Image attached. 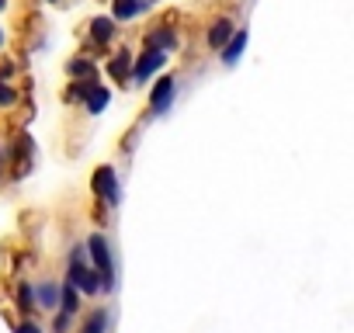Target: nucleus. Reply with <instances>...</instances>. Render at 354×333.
Masks as SVG:
<instances>
[{"mask_svg": "<svg viewBox=\"0 0 354 333\" xmlns=\"http://www.w3.org/2000/svg\"><path fill=\"white\" fill-rule=\"evenodd\" d=\"M87 257L101 274V295H115L118 288V264H115V247L108 240V233H91L87 236Z\"/></svg>", "mask_w": 354, "mask_h": 333, "instance_id": "obj_1", "label": "nucleus"}, {"mask_svg": "<svg viewBox=\"0 0 354 333\" xmlns=\"http://www.w3.org/2000/svg\"><path fill=\"white\" fill-rule=\"evenodd\" d=\"M118 35H122V25L111 15H94L87 21V46H84V53L94 56V59H101V56L111 53V46L118 42Z\"/></svg>", "mask_w": 354, "mask_h": 333, "instance_id": "obj_2", "label": "nucleus"}, {"mask_svg": "<svg viewBox=\"0 0 354 333\" xmlns=\"http://www.w3.org/2000/svg\"><path fill=\"white\" fill-rule=\"evenodd\" d=\"M91 195H94L104 209H118V205H122V181H118L115 163L94 166V174H91Z\"/></svg>", "mask_w": 354, "mask_h": 333, "instance_id": "obj_3", "label": "nucleus"}, {"mask_svg": "<svg viewBox=\"0 0 354 333\" xmlns=\"http://www.w3.org/2000/svg\"><path fill=\"white\" fill-rule=\"evenodd\" d=\"M170 63V53L163 49H139L132 63V87H149Z\"/></svg>", "mask_w": 354, "mask_h": 333, "instance_id": "obj_4", "label": "nucleus"}, {"mask_svg": "<svg viewBox=\"0 0 354 333\" xmlns=\"http://www.w3.org/2000/svg\"><path fill=\"white\" fill-rule=\"evenodd\" d=\"M174 97H177V77H174V73H160V77L149 84V97H146V111H149V118L167 115L170 104H174Z\"/></svg>", "mask_w": 354, "mask_h": 333, "instance_id": "obj_5", "label": "nucleus"}, {"mask_svg": "<svg viewBox=\"0 0 354 333\" xmlns=\"http://www.w3.org/2000/svg\"><path fill=\"white\" fill-rule=\"evenodd\" d=\"M63 281H70L73 288H80L84 298L101 295V274H97V267L91 260H66V278Z\"/></svg>", "mask_w": 354, "mask_h": 333, "instance_id": "obj_6", "label": "nucleus"}, {"mask_svg": "<svg viewBox=\"0 0 354 333\" xmlns=\"http://www.w3.org/2000/svg\"><path fill=\"white\" fill-rule=\"evenodd\" d=\"M236 32H240V25H236L233 15H216V18H209V25H205V49L219 56Z\"/></svg>", "mask_w": 354, "mask_h": 333, "instance_id": "obj_7", "label": "nucleus"}, {"mask_svg": "<svg viewBox=\"0 0 354 333\" xmlns=\"http://www.w3.org/2000/svg\"><path fill=\"white\" fill-rule=\"evenodd\" d=\"M132 63H136V53L132 49H115L104 56V73L111 84H122V87H132Z\"/></svg>", "mask_w": 354, "mask_h": 333, "instance_id": "obj_8", "label": "nucleus"}, {"mask_svg": "<svg viewBox=\"0 0 354 333\" xmlns=\"http://www.w3.org/2000/svg\"><path fill=\"white\" fill-rule=\"evenodd\" d=\"M8 156H11V166H15V174H28L32 171V163H35V139L28 132L15 135V142L8 146Z\"/></svg>", "mask_w": 354, "mask_h": 333, "instance_id": "obj_9", "label": "nucleus"}, {"mask_svg": "<svg viewBox=\"0 0 354 333\" xmlns=\"http://www.w3.org/2000/svg\"><path fill=\"white\" fill-rule=\"evenodd\" d=\"M108 4H111L108 15H111L118 25H132V21H139L146 11H153L160 0H108Z\"/></svg>", "mask_w": 354, "mask_h": 333, "instance_id": "obj_10", "label": "nucleus"}, {"mask_svg": "<svg viewBox=\"0 0 354 333\" xmlns=\"http://www.w3.org/2000/svg\"><path fill=\"white\" fill-rule=\"evenodd\" d=\"M142 49H163V53H177L181 49V35H177V28L170 25H149L146 35H142Z\"/></svg>", "mask_w": 354, "mask_h": 333, "instance_id": "obj_11", "label": "nucleus"}, {"mask_svg": "<svg viewBox=\"0 0 354 333\" xmlns=\"http://www.w3.org/2000/svg\"><path fill=\"white\" fill-rule=\"evenodd\" d=\"M63 70H66V77H70V80H101V66H97V59H94V56H87V53L70 56Z\"/></svg>", "mask_w": 354, "mask_h": 333, "instance_id": "obj_12", "label": "nucleus"}, {"mask_svg": "<svg viewBox=\"0 0 354 333\" xmlns=\"http://www.w3.org/2000/svg\"><path fill=\"white\" fill-rule=\"evenodd\" d=\"M247 46H250V28L243 25V28H240V32H236V35H233V39L226 42V49L219 53V63H223L226 70H233V66H236V63L243 59V53H247Z\"/></svg>", "mask_w": 354, "mask_h": 333, "instance_id": "obj_13", "label": "nucleus"}, {"mask_svg": "<svg viewBox=\"0 0 354 333\" xmlns=\"http://www.w3.org/2000/svg\"><path fill=\"white\" fill-rule=\"evenodd\" d=\"M59 292H63V281H56V278L35 281V302H39V309L42 312H56L59 309Z\"/></svg>", "mask_w": 354, "mask_h": 333, "instance_id": "obj_14", "label": "nucleus"}, {"mask_svg": "<svg viewBox=\"0 0 354 333\" xmlns=\"http://www.w3.org/2000/svg\"><path fill=\"white\" fill-rule=\"evenodd\" d=\"M108 326H111V312H108L104 305H94V309L80 319L77 333H108Z\"/></svg>", "mask_w": 354, "mask_h": 333, "instance_id": "obj_15", "label": "nucleus"}, {"mask_svg": "<svg viewBox=\"0 0 354 333\" xmlns=\"http://www.w3.org/2000/svg\"><path fill=\"white\" fill-rule=\"evenodd\" d=\"M108 104H111V87H108V84H94V91H91L87 101H84V111H87L91 118H97V115L108 111Z\"/></svg>", "mask_w": 354, "mask_h": 333, "instance_id": "obj_16", "label": "nucleus"}, {"mask_svg": "<svg viewBox=\"0 0 354 333\" xmlns=\"http://www.w3.org/2000/svg\"><path fill=\"white\" fill-rule=\"evenodd\" d=\"M15 305H18L21 316H32V312L39 309V302H35V285H32V281H18V288H15Z\"/></svg>", "mask_w": 354, "mask_h": 333, "instance_id": "obj_17", "label": "nucleus"}, {"mask_svg": "<svg viewBox=\"0 0 354 333\" xmlns=\"http://www.w3.org/2000/svg\"><path fill=\"white\" fill-rule=\"evenodd\" d=\"M94 84H101V80H70V84H66V91H63V101H66V104H80V108H84V101H87V94L94 91Z\"/></svg>", "mask_w": 354, "mask_h": 333, "instance_id": "obj_18", "label": "nucleus"}, {"mask_svg": "<svg viewBox=\"0 0 354 333\" xmlns=\"http://www.w3.org/2000/svg\"><path fill=\"white\" fill-rule=\"evenodd\" d=\"M59 309H63V312H70V316H80V309H84V295H80V288H73L70 281H63Z\"/></svg>", "mask_w": 354, "mask_h": 333, "instance_id": "obj_19", "label": "nucleus"}, {"mask_svg": "<svg viewBox=\"0 0 354 333\" xmlns=\"http://www.w3.org/2000/svg\"><path fill=\"white\" fill-rule=\"evenodd\" d=\"M73 326H77V316L56 309V312H53V323H49V333H73Z\"/></svg>", "mask_w": 354, "mask_h": 333, "instance_id": "obj_20", "label": "nucleus"}, {"mask_svg": "<svg viewBox=\"0 0 354 333\" xmlns=\"http://www.w3.org/2000/svg\"><path fill=\"white\" fill-rule=\"evenodd\" d=\"M18 104V91L11 87V80H0V108H15Z\"/></svg>", "mask_w": 354, "mask_h": 333, "instance_id": "obj_21", "label": "nucleus"}, {"mask_svg": "<svg viewBox=\"0 0 354 333\" xmlns=\"http://www.w3.org/2000/svg\"><path fill=\"white\" fill-rule=\"evenodd\" d=\"M15 333H46V326H42V323H35L32 316H21V323L15 326Z\"/></svg>", "mask_w": 354, "mask_h": 333, "instance_id": "obj_22", "label": "nucleus"}, {"mask_svg": "<svg viewBox=\"0 0 354 333\" xmlns=\"http://www.w3.org/2000/svg\"><path fill=\"white\" fill-rule=\"evenodd\" d=\"M11 166V156H8V146L0 142V181H4V171Z\"/></svg>", "mask_w": 354, "mask_h": 333, "instance_id": "obj_23", "label": "nucleus"}, {"mask_svg": "<svg viewBox=\"0 0 354 333\" xmlns=\"http://www.w3.org/2000/svg\"><path fill=\"white\" fill-rule=\"evenodd\" d=\"M15 73H18V66H15V63H8V59L0 63V80H11Z\"/></svg>", "mask_w": 354, "mask_h": 333, "instance_id": "obj_24", "label": "nucleus"}, {"mask_svg": "<svg viewBox=\"0 0 354 333\" xmlns=\"http://www.w3.org/2000/svg\"><path fill=\"white\" fill-rule=\"evenodd\" d=\"M8 46V35H4V28H0V49H4Z\"/></svg>", "mask_w": 354, "mask_h": 333, "instance_id": "obj_25", "label": "nucleus"}, {"mask_svg": "<svg viewBox=\"0 0 354 333\" xmlns=\"http://www.w3.org/2000/svg\"><path fill=\"white\" fill-rule=\"evenodd\" d=\"M0 11H8V0H0Z\"/></svg>", "mask_w": 354, "mask_h": 333, "instance_id": "obj_26", "label": "nucleus"}, {"mask_svg": "<svg viewBox=\"0 0 354 333\" xmlns=\"http://www.w3.org/2000/svg\"><path fill=\"white\" fill-rule=\"evenodd\" d=\"M46 4H63V0H46Z\"/></svg>", "mask_w": 354, "mask_h": 333, "instance_id": "obj_27", "label": "nucleus"}]
</instances>
